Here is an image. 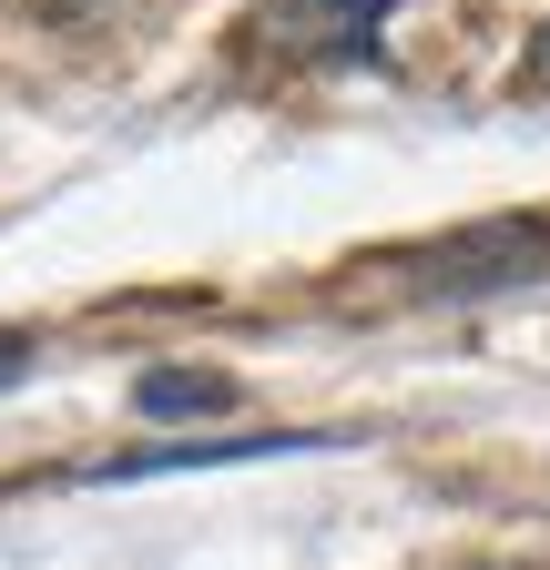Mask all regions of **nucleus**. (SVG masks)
Returning <instances> with one entry per match:
<instances>
[{"label": "nucleus", "instance_id": "nucleus-1", "mask_svg": "<svg viewBox=\"0 0 550 570\" xmlns=\"http://www.w3.org/2000/svg\"><path fill=\"white\" fill-rule=\"evenodd\" d=\"M419 296H500V285H530L550 275V225H469V235H439L407 255Z\"/></svg>", "mask_w": 550, "mask_h": 570}, {"label": "nucleus", "instance_id": "nucleus-2", "mask_svg": "<svg viewBox=\"0 0 550 570\" xmlns=\"http://www.w3.org/2000/svg\"><path fill=\"white\" fill-rule=\"evenodd\" d=\"M132 407H144V417H225L235 377L225 367H154L144 387H132Z\"/></svg>", "mask_w": 550, "mask_h": 570}, {"label": "nucleus", "instance_id": "nucleus-3", "mask_svg": "<svg viewBox=\"0 0 550 570\" xmlns=\"http://www.w3.org/2000/svg\"><path fill=\"white\" fill-rule=\"evenodd\" d=\"M122 0H41V21H61V31H92V21H112Z\"/></svg>", "mask_w": 550, "mask_h": 570}, {"label": "nucleus", "instance_id": "nucleus-4", "mask_svg": "<svg viewBox=\"0 0 550 570\" xmlns=\"http://www.w3.org/2000/svg\"><path fill=\"white\" fill-rule=\"evenodd\" d=\"M520 92H550V21H540V41L520 51Z\"/></svg>", "mask_w": 550, "mask_h": 570}, {"label": "nucleus", "instance_id": "nucleus-5", "mask_svg": "<svg viewBox=\"0 0 550 570\" xmlns=\"http://www.w3.org/2000/svg\"><path fill=\"white\" fill-rule=\"evenodd\" d=\"M459 570H500V560H459Z\"/></svg>", "mask_w": 550, "mask_h": 570}]
</instances>
